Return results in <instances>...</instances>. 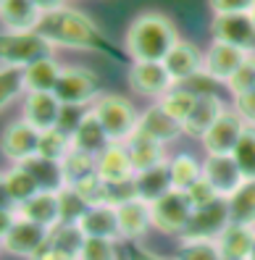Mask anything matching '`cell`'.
<instances>
[{
  "label": "cell",
  "mask_w": 255,
  "mask_h": 260,
  "mask_svg": "<svg viewBox=\"0 0 255 260\" xmlns=\"http://www.w3.org/2000/svg\"><path fill=\"white\" fill-rule=\"evenodd\" d=\"M37 32L42 37H48L55 50L58 48L89 50V53H100V55H108V58H118L116 45L103 35V29L79 8L63 6L58 11L42 13V21L37 26Z\"/></svg>",
  "instance_id": "cell-1"
},
{
  "label": "cell",
  "mask_w": 255,
  "mask_h": 260,
  "mask_svg": "<svg viewBox=\"0 0 255 260\" xmlns=\"http://www.w3.org/2000/svg\"><path fill=\"white\" fill-rule=\"evenodd\" d=\"M179 42V32L166 13H140L126 29V55L132 60H163Z\"/></svg>",
  "instance_id": "cell-2"
},
{
  "label": "cell",
  "mask_w": 255,
  "mask_h": 260,
  "mask_svg": "<svg viewBox=\"0 0 255 260\" xmlns=\"http://www.w3.org/2000/svg\"><path fill=\"white\" fill-rule=\"evenodd\" d=\"M55 55V48L48 37H42L37 29L35 32H0V66L11 69H26L35 60Z\"/></svg>",
  "instance_id": "cell-3"
},
{
  "label": "cell",
  "mask_w": 255,
  "mask_h": 260,
  "mask_svg": "<svg viewBox=\"0 0 255 260\" xmlns=\"http://www.w3.org/2000/svg\"><path fill=\"white\" fill-rule=\"evenodd\" d=\"M95 111V116L100 118V124L106 126L111 142H126L132 132L137 129L140 121V111L134 108V103L124 95L116 92H100V98L89 105Z\"/></svg>",
  "instance_id": "cell-4"
},
{
  "label": "cell",
  "mask_w": 255,
  "mask_h": 260,
  "mask_svg": "<svg viewBox=\"0 0 255 260\" xmlns=\"http://www.w3.org/2000/svg\"><path fill=\"white\" fill-rule=\"evenodd\" d=\"M150 208H153V229L171 237H182L187 232L192 210H195L187 192H179V189L166 192L161 200L150 203Z\"/></svg>",
  "instance_id": "cell-5"
},
{
  "label": "cell",
  "mask_w": 255,
  "mask_h": 260,
  "mask_svg": "<svg viewBox=\"0 0 255 260\" xmlns=\"http://www.w3.org/2000/svg\"><path fill=\"white\" fill-rule=\"evenodd\" d=\"M55 98L63 105H79V108H89L98 98V76L87 66H63L61 79L55 84Z\"/></svg>",
  "instance_id": "cell-6"
},
{
  "label": "cell",
  "mask_w": 255,
  "mask_h": 260,
  "mask_svg": "<svg viewBox=\"0 0 255 260\" xmlns=\"http://www.w3.org/2000/svg\"><path fill=\"white\" fill-rule=\"evenodd\" d=\"M40 137L42 132L26 124L24 118L13 121L0 134V155H3L11 166H24L35 155H40Z\"/></svg>",
  "instance_id": "cell-7"
},
{
  "label": "cell",
  "mask_w": 255,
  "mask_h": 260,
  "mask_svg": "<svg viewBox=\"0 0 255 260\" xmlns=\"http://www.w3.org/2000/svg\"><path fill=\"white\" fill-rule=\"evenodd\" d=\"M250 55H252L250 50H242V48H234V45L213 40L208 45V50H203V76H208V79L216 82V84H227Z\"/></svg>",
  "instance_id": "cell-8"
},
{
  "label": "cell",
  "mask_w": 255,
  "mask_h": 260,
  "mask_svg": "<svg viewBox=\"0 0 255 260\" xmlns=\"http://www.w3.org/2000/svg\"><path fill=\"white\" fill-rule=\"evenodd\" d=\"M129 87L137 95L150 98V100H161L166 92L176 87L171 79V74L166 71L163 60H132L129 69Z\"/></svg>",
  "instance_id": "cell-9"
},
{
  "label": "cell",
  "mask_w": 255,
  "mask_h": 260,
  "mask_svg": "<svg viewBox=\"0 0 255 260\" xmlns=\"http://www.w3.org/2000/svg\"><path fill=\"white\" fill-rule=\"evenodd\" d=\"M48 239H50V229L19 216L16 223L11 226V232L3 237V252L21 260H32L48 244Z\"/></svg>",
  "instance_id": "cell-10"
},
{
  "label": "cell",
  "mask_w": 255,
  "mask_h": 260,
  "mask_svg": "<svg viewBox=\"0 0 255 260\" xmlns=\"http://www.w3.org/2000/svg\"><path fill=\"white\" fill-rule=\"evenodd\" d=\"M242 132H245V121L239 118L234 108H227L216 118V124L203 134L200 145L205 150V155H232Z\"/></svg>",
  "instance_id": "cell-11"
},
{
  "label": "cell",
  "mask_w": 255,
  "mask_h": 260,
  "mask_svg": "<svg viewBox=\"0 0 255 260\" xmlns=\"http://www.w3.org/2000/svg\"><path fill=\"white\" fill-rule=\"evenodd\" d=\"M116 221L118 242H140L153 229V208L142 197H129V200L116 205Z\"/></svg>",
  "instance_id": "cell-12"
},
{
  "label": "cell",
  "mask_w": 255,
  "mask_h": 260,
  "mask_svg": "<svg viewBox=\"0 0 255 260\" xmlns=\"http://www.w3.org/2000/svg\"><path fill=\"white\" fill-rule=\"evenodd\" d=\"M229 223H232V218H229V203L224 200V197H218V200L192 210L187 232L179 239H218L221 232Z\"/></svg>",
  "instance_id": "cell-13"
},
{
  "label": "cell",
  "mask_w": 255,
  "mask_h": 260,
  "mask_svg": "<svg viewBox=\"0 0 255 260\" xmlns=\"http://www.w3.org/2000/svg\"><path fill=\"white\" fill-rule=\"evenodd\" d=\"M203 179L224 200L232 197L245 181L242 171H239V166L232 155H205L203 158Z\"/></svg>",
  "instance_id": "cell-14"
},
{
  "label": "cell",
  "mask_w": 255,
  "mask_h": 260,
  "mask_svg": "<svg viewBox=\"0 0 255 260\" xmlns=\"http://www.w3.org/2000/svg\"><path fill=\"white\" fill-rule=\"evenodd\" d=\"M163 66H166V71L171 74V79L176 84L184 87L203 74V50L195 42L179 40L169 50V55L163 58Z\"/></svg>",
  "instance_id": "cell-15"
},
{
  "label": "cell",
  "mask_w": 255,
  "mask_h": 260,
  "mask_svg": "<svg viewBox=\"0 0 255 260\" xmlns=\"http://www.w3.org/2000/svg\"><path fill=\"white\" fill-rule=\"evenodd\" d=\"M211 35L218 42L234 45L242 50H255V24L250 13H229V16H213Z\"/></svg>",
  "instance_id": "cell-16"
},
{
  "label": "cell",
  "mask_w": 255,
  "mask_h": 260,
  "mask_svg": "<svg viewBox=\"0 0 255 260\" xmlns=\"http://www.w3.org/2000/svg\"><path fill=\"white\" fill-rule=\"evenodd\" d=\"M63 103L55 98V92H26L21 100V118L40 132L55 129Z\"/></svg>",
  "instance_id": "cell-17"
},
{
  "label": "cell",
  "mask_w": 255,
  "mask_h": 260,
  "mask_svg": "<svg viewBox=\"0 0 255 260\" xmlns=\"http://www.w3.org/2000/svg\"><path fill=\"white\" fill-rule=\"evenodd\" d=\"M98 176L103 181H108V184H126V181H134L137 171H134V163L129 158L124 142H111L98 155Z\"/></svg>",
  "instance_id": "cell-18"
},
{
  "label": "cell",
  "mask_w": 255,
  "mask_h": 260,
  "mask_svg": "<svg viewBox=\"0 0 255 260\" xmlns=\"http://www.w3.org/2000/svg\"><path fill=\"white\" fill-rule=\"evenodd\" d=\"M137 129L145 132L147 137H153V140H158L161 145H166V147L171 142H176L179 137H184V126L179 124L174 116H169L158 103L150 105V108H145V111H140Z\"/></svg>",
  "instance_id": "cell-19"
},
{
  "label": "cell",
  "mask_w": 255,
  "mask_h": 260,
  "mask_svg": "<svg viewBox=\"0 0 255 260\" xmlns=\"http://www.w3.org/2000/svg\"><path fill=\"white\" fill-rule=\"evenodd\" d=\"M126 145V152L129 158L134 163V171H150V168L155 166H163L169 163V152H166V145H161L158 140H153V137H147L145 132L134 129L132 137L124 142Z\"/></svg>",
  "instance_id": "cell-20"
},
{
  "label": "cell",
  "mask_w": 255,
  "mask_h": 260,
  "mask_svg": "<svg viewBox=\"0 0 255 260\" xmlns=\"http://www.w3.org/2000/svg\"><path fill=\"white\" fill-rule=\"evenodd\" d=\"M227 111L224 100L216 92H203L195 100L192 111L184 121V137H195V140H203V134L216 124V118Z\"/></svg>",
  "instance_id": "cell-21"
},
{
  "label": "cell",
  "mask_w": 255,
  "mask_h": 260,
  "mask_svg": "<svg viewBox=\"0 0 255 260\" xmlns=\"http://www.w3.org/2000/svg\"><path fill=\"white\" fill-rule=\"evenodd\" d=\"M42 21V11L35 0H6L0 6V24L8 32H35Z\"/></svg>",
  "instance_id": "cell-22"
},
{
  "label": "cell",
  "mask_w": 255,
  "mask_h": 260,
  "mask_svg": "<svg viewBox=\"0 0 255 260\" xmlns=\"http://www.w3.org/2000/svg\"><path fill=\"white\" fill-rule=\"evenodd\" d=\"M79 232L87 239H116L118 242V221H116V205H98L89 208L79 218Z\"/></svg>",
  "instance_id": "cell-23"
},
{
  "label": "cell",
  "mask_w": 255,
  "mask_h": 260,
  "mask_svg": "<svg viewBox=\"0 0 255 260\" xmlns=\"http://www.w3.org/2000/svg\"><path fill=\"white\" fill-rule=\"evenodd\" d=\"M16 210H19V216L50 229V232L61 223V200H58V192H37L32 200L19 205Z\"/></svg>",
  "instance_id": "cell-24"
},
{
  "label": "cell",
  "mask_w": 255,
  "mask_h": 260,
  "mask_svg": "<svg viewBox=\"0 0 255 260\" xmlns=\"http://www.w3.org/2000/svg\"><path fill=\"white\" fill-rule=\"evenodd\" d=\"M61 71H63V63L55 55L35 60L32 66H26L21 71L26 92H55V84H58V79H61Z\"/></svg>",
  "instance_id": "cell-25"
},
{
  "label": "cell",
  "mask_w": 255,
  "mask_h": 260,
  "mask_svg": "<svg viewBox=\"0 0 255 260\" xmlns=\"http://www.w3.org/2000/svg\"><path fill=\"white\" fill-rule=\"evenodd\" d=\"M71 142H74L77 150H84V152H89V155H100V152L111 145V137H108L106 126L100 124V118L95 116L92 108H87L79 129L71 134Z\"/></svg>",
  "instance_id": "cell-26"
},
{
  "label": "cell",
  "mask_w": 255,
  "mask_h": 260,
  "mask_svg": "<svg viewBox=\"0 0 255 260\" xmlns=\"http://www.w3.org/2000/svg\"><path fill=\"white\" fill-rule=\"evenodd\" d=\"M216 242L227 260H250L255 244V229L242 223H229Z\"/></svg>",
  "instance_id": "cell-27"
},
{
  "label": "cell",
  "mask_w": 255,
  "mask_h": 260,
  "mask_svg": "<svg viewBox=\"0 0 255 260\" xmlns=\"http://www.w3.org/2000/svg\"><path fill=\"white\" fill-rule=\"evenodd\" d=\"M171 189H174V184H171L169 163L155 166V168H150V171H140L134 176V192H137V197H142L145 203H155Z\"/></svg>",
  "instance_id": "cell-28"
},
{
  "label": "cell",
  "mask_w": 255,
  "mask_h": 260,
  "mask_svg": "<svg viewBox=\"0 0 255 260\" xmlns=\"http://www.w3.org/2000/svg\"><path fill=\"white\" fill-rule=\"evenodd\" d=\"M24 166L32 171V176H35V181L40 184L42 192H61V189L69 187V179H66V171H63L61 160H50V158L35 155Z\"/></svg>",
  "instance_id": "cell-29"
},
{
  "label": "cell",
  "mask_w": 255,
  "mask_h": 260,
  "mask_svg": "<svg viewBox=\"0 0 255 260\" xmlns=\"http://www.w3.org/2000/svg\"><path fill=\"white\" fill-rule=\"evenodd\" d=\"M169 174H171L174 189L187 192L192 184H198L203 179V160H198L189 152H179V155L169 158Z\"/></svg>",
  "instance_id": "cell-30"
},
{
  "label": "cell",
  "mask_w": 255,
  "mask_h": 260,
  "mask_svg": "<svg viewBox=\"0 0 255 260\" xmlns=\"http://www.w3.org/2000/svg\"><path fill=\"white\" fill-rule=\"evenodd\" d=\"M229 203V218L232 223H242L255 229V179H245L232 197H227Z\"/></svg>",
  "instance_id": "cell-31"
},
{
  "label": "cell",
  "mask_w": 255,
  "mask_h": 260,
  "mask_svg": "<svg viewBox=\"0 0 255 260\" xmlns=\"http://www.w3.org/2000/svg\"><path fill=\"white\" fill-rule=\"evenodd\" d=\"M6 184H8V194H11V200L16 208L29 203L37 192H42L26 166H8L6 168Z\"/></svg>",
  "instance_id": "cell-32"
},
{
  "label": "cell",
  "mask_w": 255,
  "mask_h": 260,
  "mask_svg": "<svg viewBox=\"0 0 255 260\" xmlns=\"http://www.w3.org/2000/svg\"><path fill=\"white\" fill-rule=\"evenodd\" d=\"M171 260H224L216 239H179Z\"/></svg>",
  "instance_id": "cell-33"
},
{
  "label": "cell",
  "mask_w": 255,
  "mask_h": 260,
  "mask_svg": "<svg viewBox=\"0 0 255 260\" xmlns=\"http://www.w3.org/2000/svg\"><path fill=\"white\" fill-rule=\"evenodd\" d=\"M195 100H198V92H192L189 87H179V84H176L171 92H166V95L158 100V105L184 126V121H187V116H189V111H192Z\"/></svg>",
  "instance_id": "cell-34"
},
{
  "label": "cell",
  "mask_w": 255,
  "mask_h": 260,
  "mask_svg": "<svg viewBox=\"0 0 255 260\" xmlns=\"http://www.w3.org/2000/svg\"><path fill=\"white\" fill-rule=\"evenodd\" d=\"M61 166H63V171H66L69 187H71V184H77V181L98 174V155H89V152H84V150L71 147V152L61 160Z\"/></svg>",
  "instance_id": "cell-35"
},
{
  "label": "cell",
  "mask_w": 255,
  "mask_h": 260,
  "mask_svg": "<svg viewBox=\"0 0 255 260\" xmlns=\"http://www.w3.org/2000/svg\"><path fill=\"white\" fill-rule=\"evenodd\" d=\"M21 95H26L21 69L0 66V113H3V111L8 108V105L16 103Z\"/></svg>",
  "instance_id": "cell-36"
},
{
  "label": "cell",
  "mask_w": 255,
  "mask_h": 260,
  "mask_svg": "<svg viewBox=\"0 0 255 260\" xmlns=\"http://www.w3.org/2000/svg\"><path fill=\"white\" fill-rule=\"evenodd\" d=\"M84 234L79 232V226H55L50 232V244L55 250H61L71 260H79V252L84 247Z\"/></svg>",
  "instance_id": "cell-37"
},
{
  "label": "cell",
  "mask_w": 255,
  "mask_h": 260,
  "mask_svg": "<svg viewBox=\"0 0 255 260\" xmlns=\"http://www.w3.org/2000/svg\"><path fill=\"white\" fill-rule=\"evenodd\" d=\"M58 200H61V223L58 226H77L79 218L89 210L87 200L74 187H66L58 192Z\"/></svg>",
  "instance_id": "cell-38"
},
{
  "label": "cell",
  "mask_w": 255,
  "mask_h": 260,
  "mask_svg": "<svg viewBox=\"0 0 255 260\" xmlns=\"http://www.w3.org/2000/svg\"><path fill=\"white\" fill-rule=\"evenodd\" d=\"M232 158L237 160L245 179H255V126H245L242 137H239V142L232 152Z\"/></svg>",
  "instance_id": "cell-39"
},
{
  "label": "cell",
  "mask_w": 255,
  "mask_h": 260,
  "mask_svg": "<svg viewBox=\"0 0 255 260\" xmlns=\"http://www.w3.org/2000/svg\"><path fill=\"white\" fill-rule=\"evenodd\" d=\"M71 147H74L71 137L63 134L61 129H48V132H42V137H40V155L42 158L63 160L71 152Z\"/></svg>",
  "instance_id": "cell-40"
},
{
  "label": "cell",
  "mask_w": 255,
  "mask_h": 260,
  "mask_svg": "<svg viewBox=\"0 0 255 260\" xmlns=\"http://www.w3.org/2000/svg\"><path fill=\"white\" fill-rule=\"evenodd\" d=\"M74 189H77L89 208H98V205H111V187H108V181H103L98 174L92 176H87L82 181H77V184H71Z\"/></svg>",
  "instance_id": "cell-41"
},
{
  "label": "cell",
  "mask_w": 255,
  "mask_h": 260,
  "mask_svg": "<svg viewBox=\"0 0 255 260\" xmlns=\"http://www.w3.org/2000/svg\"><path fill=\"white\" fill-rule=\"evenodd\" d=\"M79 260H118L116 239H84Z\"/></svg>",
  "instance_id": "cell-42"
},
{
  "label": "cell",
  "mask_w": 255,
  "mask_h": 260,
  "mask_svg": "<svg viewBox=\"0 0 255 260\" xmlns=\"http://www.w3.org/2000/svg\"><path fill=\"white\" fill-rule=\"evenodd\" d=\"M227 87H229L232 95H242V92H250V89H255V53L237 69V74L227 82Z\"/></svg>",
  "instance_id": "cell-43"
},
{
  "label": "cell",
  "mask_w": 255,
  "mask_h": 260,
  "mask_svg": "<svg viewBox=\"0 0 255 260\" xmlns=\"http://www.w3.org/2000/svg\"><path fill=\"white\" fill-rule=\"evenodd\" d=\"M84 113H87V108H79V105H63V108H61V116H58L55 129H61L63 134H69V137H71L74 132L79 129Z\"/></svg>",
  "instance_id": "cell-44"
},
{
  "label": "cell",
  "mask_w": 255,
  "mask_h": 260,
  "mask_svg": "<svg viewBox=\"0 0 255 260\" xmlns=\"http://www.w3.org/2000/svg\"><path fill=\"white\" fill-rule=\"evenodd\" d=\"M213 16H229V13H250L255 0H208Z\"/></svg>",
  "instance_id": "cell-45"
},
{
  "label": "cell",
  "mask_w": 255,
  "mask_h": 260,
  "mask_svg": "<svg viewBox=\"0 0 255 260\" xmlns=\"http://www.w3.org/2000/svg\"><path fill=\"white\" fill-rule=\"evenodd\" d=\"M187 197H189L192 208H203V205H208V203L218 200V192H216L211 184H208L205 179H200L198 184H192V187L187 189Z\"/></svg>",
  "instance_id": "cell-46"
},
{
  "label": "cell",
  "mask_w": 255,
  "mask_h": 260,
  "mask_svg": "<svg viewBox=\"0 0 255 260\" xmlns=\"http://www.w3.org/2000/svg\"><path fill=\"white\" fill-rule=\"evenodd\" d=\"M234 111L245 121V126H255V89L234 95Z\"/></svg>",
  "instance_id": "cell-47"
},
{
  "label": "cell",
  "mask_w": 255,
  "mask_h": 260,
  "mask_svg": "<svg viewBox=\"0 0 255 260\" xmlns=\"http://www.w3.org/2000/svg\"><path fill=\"white\" fill-rule=\"evenodd\" d=\"M124 250H126L124 260H171V257H161L158 252L147 250L140 242H124Z\"/></svg>",
  "instance_id": "cell-48"
},
{
  "label": "cell",
  "mask_w": 255,
  "mask_h": 260,
  "mask_svg": "<svg viewBox=\"0 0 255 260\" xmlns=\"http://www.w3.org/2000/svg\"><path fill=\"white\" fill-rule=\"evenodd\" d=\"M16 218H19L16 208H0V242H3V237L11 232V226L16 223Z\"/></svg>",
  "instance_id": "cell-49"
},
{
  "label": "cell",
  "mask_w": 255,
  "mask_h": 260,
  "mask_svg": "<svg viewBox=\"0 0 255 260\" xmlns=\"http://www.w3.org/2000/svg\"><path fill=\"white\" fill-rule=\"evenodd\" d=\"M32 260H71V257H69V255H63L61 250H55L53 244H50V239H48V244H45V247H42Z\"/></svg>",
  "instance_id": "cell-50"
},
{
  "label": "cell",
  "mask_w": 255,
  "mask_h": 260,
  "mask_svg": "<svg viewBox=\"0 0 255 260\" xmlns=\"http://www.w3.org/2000/svg\"><path fill=\"white\" fill-rule=\"evenodd\" d=\"M0 208H16L8 194V184H6V168H0Z\"/></svg>",
  "instance_id": "cell-51"
},
{
  "label": "cell",
  "mask_w": 255,
  "mask_h": 260,
  "mask_svg": "<svg viewBox=\"0 0 255 260\" xmlns=\"http://www.w3.org/2000/svg\"><path fill=\"white\" fill-rule=\"evenodd\" d=\"M35 3L40 6L42 13H50V11H58V8L69 6V0H35Z\"/></svg>",
  "instance_id": "cell-52"
},
{
  "label": "cell",
  "mask_w": 255,
  "mask_h": 260,
  "mask_svg": "<svg viewBox=\"0 0 255 260\" xmlns=\"http://www.w3.org/2000/svg\"><path fill=\"white\" fill-rule=\"evenodd\" d=\"M250 19H252V24H255V6H252V11H250Z\"/></svg>",
  "instance_id": "cell-53"
},
{
  "label": "cell",
  "mask_w": 255,
  "mask_h": 260,
  "mask_svg": "<svg viewBox=\"0 0 255 260\" xmlns=\"http://www.w3.org/2000/svg\"><path fill=\"white\" fill-rule=\"evenodd\" d=\"M250 260H255V244H252V255H250Z\"/></svg>",
  "instance_id": "cell-54"
},
{
  "label": "cell",
  "mask_w": 255,
  "mask_h": 260,
  "mask_svg": "<svg viewBox=\"0 0 255 260\" xmlns=\"http://www.w3.org/2000/svg\"><path fill=\"white\" fill-rule=\"evenodd\" d=\"M0 252H3V242H0Z\"/></svg>",
  "instance_id": "cell-55"
},
{
  "label": "cell",
  "mask_w": 255,
  "mask_h": 260,
  "mask_svg": "<svg viewBox=\"0 0 255 260\" xmlns=\"http://www.w3.org/2000/svg\"><path fill=\"white\" fill-rule=\"evenodd\" d=\"M3 3H6V0H0V6H3Z\"/></svg>",
  "instance_id": "cell-56"
},
{
  "label": "cell",
  "mask_w": 255,
  "mask_h": 260,
  "mask_svg": "<svg viewBox=\"0 0 255 260\" xmlns=\"http://www.w3.org/2000/svg\"><path fill=\"white\" fill-rule=\"evenodd\" d=\"M224 260H227V257H224Z\"/></svg>",
  "instance_id": "cell-57"
}]
</instances>
